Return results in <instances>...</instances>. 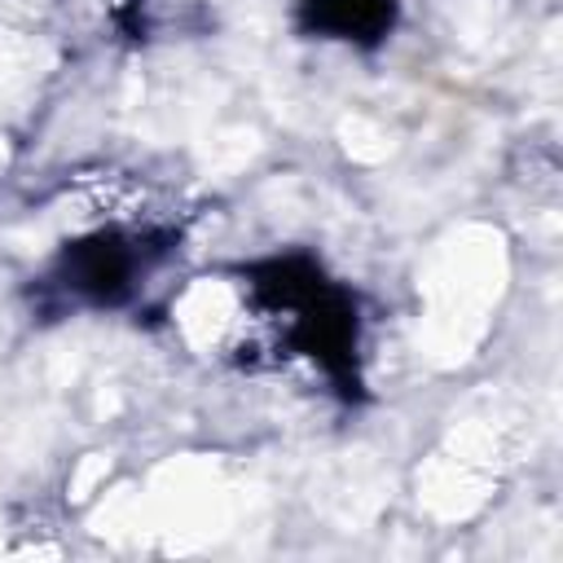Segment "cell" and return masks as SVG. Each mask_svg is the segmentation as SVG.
Here are the masks:
<instances>
[{"instance_id":"6da1fadb","label":"cell","mask_w":563,"mask_h":563,"mask_svg":"<svg viewBox=\"0 0 563 563\" xmlns=\"http://www.w3.org/2000/svg\"><path fill=\"white\" fill-rule=\"evenodd\" d=\"M132 277H136V251L114 233H97L70 246L62 264V286L92 303H114L132 286Z\"/></svg>"},{"instance_id":"7a4b0ae2","label":"cell","mask_w":563,"mask_h":563,"mask_svg":"<svg viewBox=\"0 0 563 563\" xmlns=\"http://www.w3.org/2000/svg\"><path fill=\"white\" fill-rule=\"evenodd\" d=\"M308 9H312V26L334 31L343 40L383 31V22L391 13L387 0H308Z\"/></svg>"}]
</instances>
